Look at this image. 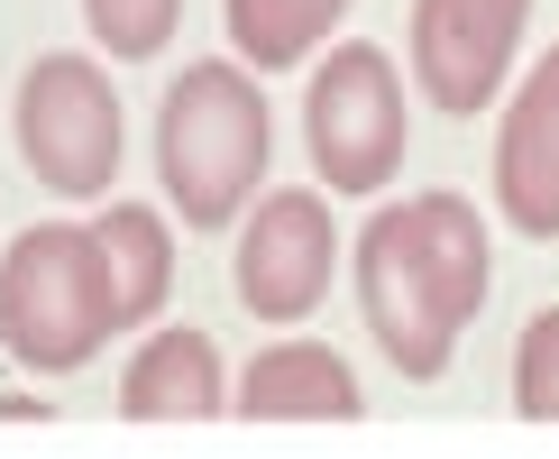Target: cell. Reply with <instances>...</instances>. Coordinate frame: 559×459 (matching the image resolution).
Wrapping results in <instances>:
<instances>
[{
  "instance_id": "obj_4",
  "label": "cell",
  "mask_w": 559,
  "mask_h": 459,
  "mask_svg": "<svg viewBox=\"0 0 559 459\" xmlns=\"http://www.w3.org/2000/svg\"><path fill=\"white\" fill-rule=\"evenodd\" d=\"M10 138H19L28 175L56 202H102L110 184H120V156H129L120 92H110V74L92 56H37L28 74H19Z\"/></svg>"
},
{
  "instance_id": "obj_9",
  "label": "cell",
  "mask_w": 559,
  "mask_h": 459,
  "mask_svg": "<svg viewBox=\"0 0 559 459\" xmlns=\"http://www.w3.org/2000/svg\"><path fill=\"white\" fill-rule=\"evenodd\" d=\"M229 404L248 423H358L367 396L348 377V358L331 340H275V350L248 358V377L229 386Z\"/></svg>"
},
{
  "instance_id": "obj_10",
  "label": "cell",
  "mask_w": 559,
  "mask_h": 459,
  "mask_svg": "<svg viewBox=\"0 0 559 459\" xmlns=\"http://www.w3.org/2000/svg\"><path fill=\"white\" fill-rule=\"evenodd\" d=\"M120 413L129 423H212L229 413V367L212 331H147L120 367Z\"/></svg>"
},
{
  "instance_id": "obj_14",
  "label": "cell",
  "mask_w": 559,
  "mask_h": 459,
  "mask_svg": "<svg viewBox=\"0 0 559 459\" xmlns=\"http://www.w3.org/2000/svg\"><path fill=\"white\" fill-rule=\"evenodd\" d=\"M514 413L523 423H559V304H542L514 340Z\"/></svg>"
},
{
  "instance_id": "obj_3",
  "label": "cell",
  "mask_w": 559,
  "mask_h": 459,
  "mask_svg": "<svg viewBox=\"0 0 559 459\" xmlns=\"http://www.w3.org/2000/svg\"><path fill=\"white\" fill-rule=\"evenodd\" d=\"M110 275L92 221H37L0 248V350L37 377H74L110 350Z\"/></svg>"
},
{
  "instance_id": "obj_8",
  "label": "cell",
  "mask_w": 559,
  "mask_h": 459,
  "mask_svg": "<svg viewBox=\"0 0 559 459\" xmlns=\"http://www.w3.org/2000/svg\"><path fill=\"white\" fill-rule=\"evenodd\" d=\"M496 212L514 239H559V46L514 83L496 129Z\"/></svg>"
},
{
  "instance_id": "obj_2",
  "label": "cell",
  "mask_w": 559,
  "mask_h": 459,
  "mask_svg": "<svg viewBox=\"0 0 559 459\" xmlns=\"http://www.w3.org/2000/svg\"><path fill=\"white\" fill-rule=\"evenodd\" d=\"M266 156H275V120H266V92L239 56H202L166 83V102H156L166 212H183L193 229H229L248 212V193L266 184Z\"/></svg>"
},
{
  "instance_id": "obj_15",
  "label": "cell",
  "mask_w": 559,
  "mask_h": 459,
  "mask_svg": "<svg viewBox=\"0 0 559 459\" xmlns=\"http://www.w3.org/2000/svg\"><path fill=\"white\" fill-rule=\"evenodd\" d=\"M37 413H46L37 396H0V423H37Z\"/></svg>"
},
{
  "instance_id": "obj_5",
  "label": "cell",
  "mask_w": 559,
  "mask_h": 459,
  "mask_svg": "<svg viewBox=\"0 0 559 459\" xmlns=\"http://www.w3.org/2000/svg\"><path fill=\"white\" fill-rule=\"evenodd\" d=\"M302 148H312L321 193H385L394 166H404V83H394V56L367 37H340L331 56L312 64V92H302Z\"/></svg>"
},
{
  "instance_id": "obj_6",
  "label": "cell",
  "mask_w": 559,
  "mask_h": 459,
  "mask_svg": "<svg viewBox=\"0 0 559 459\" xmlns=\"http://www.w3.org/2000/svg\"><path fill=\"white\" fill-rule=\"evenodd\" d=\"M331 275H340V221H331V193H312V184L248 193L229 285H239V304L258 313L266 331L312 321L321 304H331Z\"/></svg>"
},
{
  "instance_id": "obj_1",
  "label": "cell",
  "mask_w": 559,
  "mask_h": 459,
  "mask_svg": "<svg viewBox=\"0 0 559 459\" xmlns=\"http://www.w3.org/2000/svg\"><path fill=\"white\" fill-rule=\"evenodd\" d=\"M486 267H496V239H486V212L468 193L385 202V212L358 229L367 340H377L413 386H431L440 367L459 358L468 321L486 313Z\"/></svg>"
},
{
  "instance_id": "obj_12",
  "label": "cell",
  "mask_w": 559,
  "mask_h": 459,
  "mask_svg": "<svg viewBox=\"0 0 559 459\" xmlns=\"http://www.w3.org/2000/svg\"><path fill=\"white\" fill-rule=\"evenodd\" d=\"M340 10H348V0H221L229 56H239L248 74H285V64H302V56L331 46Z\"/></svg>"
},
{
  "instance_id": "obj_11",
  "label": "cell",
  "mask_w": 559,
  "mask_h": 459,
  "mask_svg": "<svg viewBox=\"0 0 559 459\" xmlns=\"http://www.w3.org/2000/svg\"><path fill=\"white\" fill-rule=\"evenodd\" d=\"M92 248H102L110 321H120V331H138V321L166 313V294H175V239H166V221H156L147 202H110V212H92Z\"/></svg>"
},
{
  "instance_id": "obj_13",
  "label": "cell",
  "mask_w": 559,
  "mask_h": 459,
  "mask_svg": "<svg viewBox=\"0 0 559 459\" xmlns=\"http://www.w3.org/2000/svg\"><path fill=\"white\" fill-rule=\"evenodd\" d=\"M83 28L102 56H120V64H147V56H166L175 28H183V0H83Z\"/></svg>"
},
{
  "instance_id": "obj_7",
  "label": "cell",
  "mask_w": 559,
  "mask_h": 459,
  "mask_svg": "<svg viewBox=\"0 0 559 459\" xmlns=\"http://www.w3.org/2000/svg\"><path fill=\"white\" fill-rule=\"evenodd\" d=\"M532 28V0H413V83L440 120H477L504 92Z\"/></svg>"
}]
</instances>
